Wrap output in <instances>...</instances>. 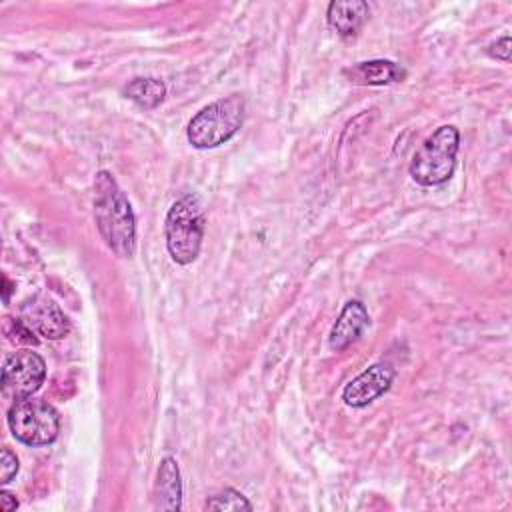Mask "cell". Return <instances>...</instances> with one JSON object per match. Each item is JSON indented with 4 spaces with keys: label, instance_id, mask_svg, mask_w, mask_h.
Returning a JSON list of instances; mask_svg holds the SVG:
<instances>
[{
    "label": "cell",
    "instance_id": "1",
    "mask_svg": "<svg viewBox=\"0 0 512 512\" xmlns=\"http://www.w3.org/2000/svg\"><path fill=\"white\" fill-rule=\"evenodd\" d=\"M94 220L106 246L120 258L136 250V218L132 206L108 170L94 178Z\"/></svg>",
    "mask_w": 512,
    "mask_h": 512
},
{
    "label": "cell",
    "instance_id": "2",
    "mask_svg": "<svg viewBox=\"0 0 512 512\" xmlns=\"http://www.w3.org/2000/svg\"><path fill=\"white\" fill-rule=\"evenodd\" d=\"M204 224V204L196 194H184L170 206L164 236L166 248L176 264L186 266L198 258L204 238Z\"/></svg>",
    "mask_w": 512,
    "mask_h": 512
},
{
    "label": "cell",
    "instance_id": "3",
    "mask_svg": "<svg viewBox=\"0 0 512 512\" xmlns=\"http://www.w3.org/2000/svg\"><path fill=\"white\" fill-rule=\"evenodd\" d=\"M246 102L240 94L220 98L192 116L186 128L188 142L198 150L216 148L228 142L242 126Z\"/></svg>",
    "mask_w": 512,
    "mask_h": 512
},
{
    "label": "cell",
    "instance_id": "4",
    "mask_svg": "<svg viewBox=\"0 0 512 512\" xmlns=\"http://www.w3.org/2000/svg\"><path fill=\"white\" fill-rule=\"evenodd\" d=\"M460 132L456 126L444 124L430 134L414 152L410 162V176L420 186H438L452 178L456 168V154Z\"/></svg>",
    "mask_w": 512,
    "mask_h": 512
},
{
    "label": "cell",
    "instance_id": "5",
    "mask_svg": "<svg viewBox=\"0 0 512 512\" xmlns=\"http://www.w3.org/2000/svg\"><path fill=\"white\" fill-rule=\"evenodd\" d=\"M8 426L16 440L28 446L52 444L60 432L58 412L44 400L18 398L8 410Z\"/></svg>",
    "mask_w": 512,
    "mask_h": 512
},
{
    "label": "cell",
    "instance_id": "6",
    "mask_svg": "<svg viewBox=\"0 0 512 512\" xmlns=\"http://www.w3.org/2000/svg\"><path fill=\"white\" fill-rule=\"evenodd\" d=\"M44 378L46 362L32 350H16L8 354L2 364V390L14 400L32 396L40 390Z\"/></svg>",
    "mask_w": 512,
    "mask_h": 512
},
{
    "label": "cell",
    "instance_id": "7",
    "mask_svg": "<svg viewBox=\"0 0 512 512\" xmlns=\"http://www.w3.org/2000/svg\"><path fill=\"white\" fill-rule=\"evenodd\" d=\"M20 320L36 334L48 340H60L70 332V320L56 302L44 296H34L22 304Z\"/></svg>",
    "mask_w": 512,
    "mask_h": 512
},
{
    "label": "cell",
    "instance_id": "8",
    "mask_svg": "<svg viewBox=\"0 0 512 512\" xmlns=\"http://www.w3.org/2000/svg\"><path fill=\"white\" fill-rule=\"evenodd\" d=\"M394 376H396V370L388 362H376L368 366L364 372H360L356 378H352L344 386L342 390L344 404L352 408L368 406L372 400H376L390 388Z\"/></svg>",
    "mask_w": 512,
    "mask_h": 512
},
{
    "label": "cell",
    "instance_id": "9",
    "mask_svg": "<svg viewBox=\"0 0 512 512\" xmlns=\"http://www.w3.org/2000/svg\"><path fill=\"white\" fill-rule=\"evenodd\" d=\"M370 318H368V310L360 300H350L346 302V306L342 308L340 316L336 318L330 336H328V346L334 352H342L346 350L350 344H354L362 332L366 330Z\"/></svg>",
    "mask_w": 512,
    "mask_h": 512
},
{
    "label": "cell",
    "instance_id": "10",
    "mask_svg": "<svg viewBox=\"0 0 512 512\" xmlns=\"http://www.w3.org/2000/svg\"><path fill=\"white\" fill-rule=\"evenodd\" d=\"M152 506L154 510L176 512L182 508V480L178 462L172 456L162 458L154 488H152Z\"/></svg>",
    "mask_w": 512,
    "mask_h": 512
},
{
    "label": "cell",
    "instance_id": "11",
    "mask_svg": "<svg viewBox=\"0 0 512 512\" xmlns=\"http://www.w3.org/2000/svg\"><path fill=\"white\" fill-rule=\"evenodd\" d=\"M368 16L370 6L364 0H336L330 2L326 10L328 26L344 38L356 36L364 22L368 20Z\"/></svg>",
    "mask_w": 512,
    "mask_h": 512
},
{
    "label": "cell",
    "instance_id": "12",
    "mask_svg": "<svg viewBox=\"0 0 512 512\" xmlns=\"http://www.w3.org/2000/svg\"><path fill=\"white\" fill-rule=\"evenodd\" d=\"M348 82L356 86H384L392 82H400L406 72L400 64L392 60H366L358 62L344 70Z\"/></svg>",
    "mask_w": 512,
    "mask_h": 512
},
{
    "label": "cell",
    "instance_id": "13",
    "mask_svg": "<svg viewBox=\"0 0 512 512\" xmlns=\"http://www.w3.org/2000/svg\"><path fill=\"white\" fill-rule=\"evenodd\" d=\"M122 94L140 108H156L166 96V84L158 78H134L122 88Z\"/></svg>",
    "mask_w": 512,
    "mask_h": 512
},
{
    "label": "cell",
    "instance_id": "14",
    "mask_svg": "<svg viewBox=\"0 0 512 512\" xmlns=\"http://www.w3.org/2000/svg\"><path fill=\"white\" fill-rule=\"evenodd\" d=\"M204 510H252V504L248 502V498L234 490V488H224L218 494H214L210 500H206Z\"/></svg>",
    "mask_w": 512,
    "mask_h": 512
},
{
    "label": "cell",
    "instance_id": "15",
    "mask_svg": "<svg viewBox=\"0 0 512 512\" xmlns=\"http://www.w3.org/2000/svg\"><path fill=\"white\" fill-rule=\"evenodd\" d=\"M4 332L8 336L10 342L14 344H26V346H36L38 344V338L34 336L36 332L32 328H28L20 318H6V326H4Z\"/></svg>",
    "mask_w": 512,
    "mask_h": 512
},
{
    "label": "cell",
    "instance_id": "16",
    "mask_svg": "<svg viewBox=\"0 0 512 512\" xmlns=\"http://www.w3.org/2000/svg\"><path fill=\"white\" fill-rule=\"evenodd\" d=\"M18 472V458L12 450L8 448H2V454H0V482L2 484H8Z\"/></svg>",
    "mask_w": 512,
    "mask_h": 512
},
{
    "label": "cell",
    "instance_id": "17",
    "mask_svg": "<svg viewBox=\"0 0 512 512\" xmlns=\"http://www.w3.org/2000/svg\"><path fill=\"white\" fill-rule=\"evenodd\" d=\"M490 56H494L496 60H502V62H508L510 60V36H502L496 44H492L488 48Z\"/></svg>",
    "mask_w": 512,
    "mask_h": 512
},
{
    "label": "cell",
    "instance_id": "18",
    "mask_svg": "<svg viewBox=\"0 0 512 512\" xmlns=\"http://www.w3.org/2000/svg\"><path fill=\"white\" fill-rule=\"evenodd\" d=\"M0 500H2V510L4 512H12V510L18 508V500L10 492H0Z\"/></svg>",
    "mask_w": 512,
    "mask_h": 512
},
{
    "label": "cell",
    "instance_id": "19",
    "mask_svg": "<svg viewBox=\"0 0 512 512\" xmlns=\"http://www.w3.org/2000/svg\"><path fill=\"white\" fill-rule=\"evenodd\" d=\"M2 282H4V304H8L10 302V292H12V282L8 280V276H4Z\"/></svg>",
    "mask_w": 512,
    "mask_h": 512
}]
</instances>
